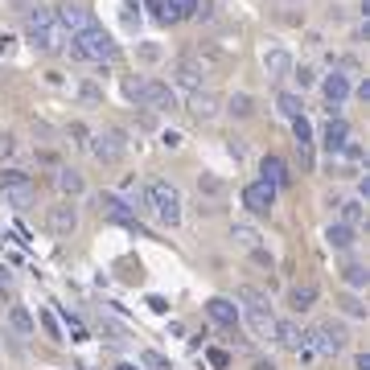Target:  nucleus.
Listing matches in <instances>:
<instances>
[{
  "label": "nucleus",
  "instance_id": "nucleus-1",
  "mask_svg": "<svg viewBox=\"0 0 370 370\" xmlns=\"http://www.w3.org/2000/svg\"><path fill=\"white\" fill-rule=\"evenodd\" d=\"M25 33H29V46L42 49V54H58L62 42H66V29L58 25L54 8H29V17H25Z\"/></svg>",
  "mask_w": 370,
  "mask_h": 370
},
{
  "label": "nucleus",
  "instance_id": "nucleus-2",
  "mask_svg": "<svg viewBox=\"0 0 370 370\" xmlns=\"http://www.w3.org/2000/svg\"><path fill=\"white\" fill-rule=\"evenodd\" d=\"M144 206H148L165 227H177V223H182V189H177L173 182H165V177L148 182V189H144Z\"/></svg>",
  "mask_w": 370,
  "mask_h": 370
},
{
  "label": "nucleus",
  "instance_id": "nucleus-3",
  "mask_svg": "<svg viewBox=\"0 0 370 370\" xmlns=\"http://www.w3.org/2000/svg\"><path fill=\"white\" fill-rule=\"evenodd\" d=\"M70 58L74 62H115L120 58V46L99 25H91V29H83V33L70 38Z\"/></svg>",
  "mask_w": 370,
  "mask_h": 370
},
{
  "label": "nucleus",
  "instance_id": "nucleus-4",
  "mask_svg": "<svg viewBox=\"0 0 370 370\" xmlns=\"http://www.w3.org/2000/svg\"><path fill=\"white\" fill-rule=\"evenodd\" d=\"M239 300L247 305V325H251V333L272 341V333H276V313H272V300H268L259 288H239Z\"/></svg>",
  "mask_w": 370,
  "mask_h": 370
},
{
  "label": "nucleus",
  "instance_id": "nucleus-5",
  "mask_svg": "<svg viewBox=\"0 0 370 370\" xmlns=\"http://www.w3.org/2000/svg\"><path fill=\"white\" fill-rule=\"evenodd\" d=\"M305 337H309V346H313L317 358H337V354L346 350V329L337 321H321L317 329H309Z\"/></svg>",
  "mask_w": 370,
  "mask_h": 370
},
{
  "label": "nucleus",
  "instance_id": "nucleus-6",
  "mask_svg": "<svg viewBox=\"0 0 370 370\" xmlns=\"http://www.w3.org/2000/svg\"><path fill=\"white\" fill-rule=\"evenodd\" d=\"M87 148H91L95 161H103V165H120L124 152H128V140H124V132H99L95 140H87Z\"/></svg>",
  "mask_w": 370,
  "mask_h": 370
},
{
  "label": "nucleus",
  "instance_id": "nucleus-7",
  "mask_svg": "<svg viewBox=\"0 0 370 370\" xmlns=\"http://www.w3.org/2000/svg\"><path fill=\"white\" fill-rule=\"evenodd\" d=\"M46 223H49V234H54V239H70V234L79 231V210H74V202L62 198L58 206H49Z\"/></svg>",
  "mask_w": 370,
  "mask_h": 370
},
{
  "label": "nucleus",
  "instance_id": "nucleus-8",
  "mask_svg": "<svg viewBox=\"0 0 370 370\" xmlns=\"http://www.w3.org/2000/svg\"><path fill=\"white\" fill-rule=\"evenodd\" d=\"M99 214H103V218H111V223H124V227H132V231L144 234V227L136 223V210H132L120 193H99Z\"/></svg>",
  "mask_w": 370,
  "mask_h": 370
},
{
  "label": "nucleus",
  "instance_id": "nucleus-9",
  "mask_svg": "<svg viewBox=\"0 0 370 370\" xmlns=\"http://www.w3.org/2000/svg\"><path fill=\"white\" fill-rule=\"evenodd\" d=\"M136 107H148V111H173V107H177V95H173V87H165V83H156V79H144Z\"/></svg>",
  "mask_w": 370,
  "mask_h": 370
},
{
  "label": "nucleus",
  "instance_id": "nucleus-10",
  "mask_svg": "<svg viewBox=\"0 0 370 370\" xmlns=\"http://www.w3.org/2000/svg\"><path fill=\"white\" fill-rule=\"evenodd\" d=\"M243 206H247L255 218H264V214H272V206H276V189L268 182H251L243 189Z\"/></svg>",
  "mask_w": 370,
  "mask_h": 370
},
{
  "label": "nucleus",
  "instance_id": "nucleus-11",
  "mask_svg": "<svg viewBox=\"0 0 370 370\" xmlns=\"http://www.w3.org/2000/svg\"><path fill=\"white\" fill-rule=\"evenodd\" d=\"M350 91H354V87H350V74H337V70H333V74H325L321 95H325V103H329V111H333V115H337V111L346 107Z\"/></svg>",
  "mask_w": 370,
  "mask_h": 370
},
{
  "label": "nucleus",
  "instance_id": "nucleus-12",
  "mask_svg": "<svg viewBox=\"0 0 370 370\" xmlns=\"http://www.w3.org/2000/svg\"><path fill=\"white\" fill-rule=\"evenodd\" d=\"M54 17H58V25L74 38V33H83V29H91V13L83 8V4H62V8H54Z\"/></svg>",
  "mask_w": 370,
  "mask_h": 370
},
{
  "label": "nucleus",
  "instance_id": "nucleus-13",
  "mask_svg": "<svg viewBox=\"0 0 370 370\" xmlns=\"http://www.w3.org/2000/svg\"><path fill=\"white\" fill-rule=\"evenodd\" d=\"M272 341H280L284 350H292V354H300L305 346H309V337H305V329L296 321H276V333H272Z\"/></svg>",
  "mask_w": 370,
  "mask_h": 370
},
{
  "label": "nucleus",
  "instance_id": "nucleus-14",
  "mask_svg": "<svg viewBox=\"0 0 370 370\" xmlns=\"http://www.w3.org/2000/svg\"><path fill=\"white\" fill-rule=\"evenodd\" d=\"M321 140H325V152H329V156H333V152H341V148H346V140H350V124H346L341 115H333V120L325 124Z\"/></svg>",
  "mask_w": 370,
  "mask_h": 370
},
{
  "label": "nucleus",
  "instance_id": "nucleus-15",
  "mask_svg": "<svg viewBox=\"0 0 370 370\" xmlns=\"http://www.w3.org/2000/svg\"><path fill=\"white\" fill-rule=\"evenodd\" d=\"M206 313L223 325V329H234L239 325V309H234V300H227V296H210L206 300Z\"/></svg>",
  "mask_w": 370,
  "mask_h": 370
},
{
  "label": "nucleus",
  "instance_id": "nucleus-16",
  "mask_svg": "<svg viewBox=\"0 0 370 370\" xmlns=\"http://www.w3.org/2000/svg\"><path fill=\"white\" fill-rule=\"evenodd\" d=\"M173 79H177V83H182V87H185L189 95L202 91V66H198L193 58H182V62L173 66Z\"/></svg>",
  "mask_w": 370,
  "mask_h": 370
},
{
  "label": "nucleus",
  "instance_id": "nucleus-17",
  "mask_svg": "<svg viewBox=\"0 0 370 370\" xmlns=\"http://www.w3.org/2000/svg\"><path fill=\"white\" fill-rule=\"evenodd\" d=\"M218 103H223V99H218L214 91H193L189 95V111H193L198 120H214V115H218Z\"/></svg>",
  "mask_w": 370,
  "mask_h": 370
},
{
  "label": "nucleus",
  "instance_id": "nucleus-18",
  "mask_svg": "<svg viewBox=\"0 0 370 370\" xmlns=\"http://www.w3.org/2000/svg\"><path fill=\"white\" fill-rule=\"evenodd\" d=\"M259 173H264L259 182H268L272 189H280V185H288V165H284L280 156H264V161H259Z\"/></svg>",
  "mask_w": 370,
  "mask_h": 370
},
{
  "label": "nucleus",
  "instance_id": "nucleus-19",
  "mask_svg": "<svg viewBox=\"0 0 370 370\" xmlns=\"http://www.w3.org/2000/svg\"><path fill=\"white\" fill-rule=\"evenodd\" d=\"M13 189H38V185H33V177L25 169L8 165V169H0V193H13Z\"/></svg>",
  "mask_w": 370,
  "mask_h": 370
},
{
  "label": "nucleus",
  "instance_id": "nucleus-20",
  "mask_svg": "<svg viewBox=\"0 0 370 370\" xmlns=\"http://www.w3.org/2000/svg\"><path fill=\"white\" fill-rule=\"evenodd\" d=\"M288 305H292L296 313H309V309L317 305V284H296V288L288 292Z\"/></svg>",
  "mask_w": 370,
  "mask_h": 370
},
{
  "label": "nucleus",
  "instance_id": "nucleus-21",
  "mask_svg": "<svg viewBox=\"0 0 370 370\" xmlns=\"http://www.w3.org/2000/svg\"><path fill=\"white\" fill-rule=\"evenodd\" d=\"M264 70H268L272 79H284V74L292 70V54H288V49H268V54H264Z\"/></svg>",
  "mask_w": 370,
  "mask_h": 370
},
{
  "label": "nucleus",
  "instance_id": "nucleus-22",
  "mask_svg": "<svg viewBox=\"0 0 370 370\" xmlns=\"http://www.w3.org/2000/svg\"><path fill=\"white\" fill-rule=\"evenodd\" d=\"M54 182H58V189H62L66 198H79V193L87 189V182H83V173H79V169H58V173H54Z\"/></svg>",
  "mask_w": 370,
  "mask_h": 370
},
{
  "label": "nucleus",
  "instance_id": "nucleus-23",
  "mask_svg": "<svg viewBox=\"0 0 370 370\" xmlns=\"http://www.w3.org/2000/svg\"><path fill=\"white\" fill-rule=\"evenodd\" d=\"M325 243H329L333 251H350L358 239H354V227H346V223H333V227L325 231Z\"/></svg>",
  "mask_w": 370,
  "mask_h": 370
},
{
  "label": "nucleus",
  "instance_id": "nucleus-24",
  "mask_svg": "<svg viewBox=\"0 0 370 370\" xmlns=\"http://www.w3.org/2000/svg\"><path fill=\"white\" fill-rule=\"evenodd\" d=\"M198 4H202V0H161L165 21H185V17H193V13H198Z\"/></svg>",
  "mask_w": 370,
  "mask_h": 370
},
{
  "label": "nucleus",
  "instance_id": "nucleus-25",
  "mask_svg": "<svg viewBox=\"0 0 370 370\" xmlns=\"http://www.w3.org/2000/svg\"><path fill=\"white\" fill-rule=\"evenodd\" d=\"M337 206H341V223L346 227H358L367 218V202L362 198H350V202H337Z\"/></svg>",
  "mask_w": 370,
  "mask_h": 370
},
{
  "label": "nucleus",
  "instance_id": "nucleus-26",
  "mask_svg": "<svg viewBox=\"0 0 370 370\" xmlns=\"http://www.w3.org/2000/svg\"><path fill=\"white\" fill-rule=\"evenodd\" d=\"M8 325H13L21 337H33V317H29L25 305H13V309H8Z\"/></svg>",
  "mask_w": 370,
  "mask_h": 370
},
{
  "label": "nucleus",
  "instance_id": "nucleus-27",
  "mask_svg": "<svg viewBox=\"0 0 370 370\" xmlns=\"http://www.w3.org/2000/svg\"><path fill=\"white\" fill-rule=\"evenodd\" d=\"M276 107H280V115H284V120H296V115H305V103H300V95H292V91L276 95Z\"/></svg>",
  "mask_w": 370,
  "mask_h": 370
},
{
  "label": "nucleus",
  "instance_id": "nucleus-28",
  "mask_svg": "<svg viewBox=\"0 0 370 370\" xmlns=\"http://www.w3.org/2000/svg\"><path fill=\"white\" fill-rule=\"evenodd\" d=\"M120 21H124V29H128V33H136V29H140L144 13H140L136 0H124V4H120Z\"/></svg>",
  "mask_w": 370,
  "mask_h": 370
},
{
  "label": "nucleus",
  "instance_id": "nucleus-29",
  "mask_svg": "<svg viewBox=\"0 0 370 370\" xmlns=\"http://www.w3.org/2000/svg\"><path fill=\"white\" fill-rule=\"evenodd\" d=\"M292 136H296V148H313V124H309V115L292 120Z\"/></svg>",
  "mask_w": 370,
  "mask_h": 370
},
{
  "label": "nucleus",
  "instance_id": "nucleus-30",
  "mask_svg": "<svg viewBox=\"0 0 370 370\" xmlns=\"http://www.w3.org/2000/svg\"><path fill=\"white\" fill-rule=\"evenodd\" d=\"M140 367H144V370H173V367H169V358H165L161 350H144V354H140Z\"/></svg>",
  "mask_w": 370,
  "mask_h": 370
},
{
  "label": "nucleus",
  "instance_id": "nucleus-31",
  "mask_svg": "<svg viewBox=\"0 0 370 370\" xmlns=\"http://www.w3.org/2000/svg\"><path fill=\"white\" fill-rule=\"evenodd\" d=\"M341 276H346L350 288H367V268H362V264H346V268H341Z\"/></svg>",
  "mask_w": 370,
  "mask_h": 370
},
{
  "label": "nucleus",
  "instance_id": "nucleus-32",
  "mask_svg": "<svg viewBox=\"0 0 370 370\" xmlns=\"http://www.w3.org/2000/svg\"><path fill=\"white\" fill-rule=\"evenodd\" d=\"M288 74H292V79H296V87H300V91H309V87H313V83H317V70H313V66H292V70H288Z\"/></svg>",
  "mask_w": 370,
  "mask_h": 370
},
{
  "label": "nucleus",
  "instance_id": "nucleus-33",
  "mask_svg": "<svg viewBox=\"0 0 370 370\" xmlns=\"http://www.w3.org/2000/svg\"><path fill=\"white\" fill-rule=\"evenodd\" d=\"M227 111H231V115H239V120H243V115H251V95H231V99H227Z\"/></svg>",
  "mask_w": 370,
  "mask_h": 370
},
{
  "label": "nucleus",
  "instance_id": "nucleus-34",
  "mask_svg": "<svg viewBox=\"0 0 370 370\" xmlns=\"http://www.w3.org/2000/svg\"><path fill=\"white\" fill-rule=\"evenodd\" d=\"M234 239H239L243 247H259V231L247 227V223H234Z\"/></svg>",
  "mask_w": 370,
  "mask_h": 370
},
{
  "label": "nucleus",
  "instance_id": "nucleus-35",
  "mask_svg": "<svg viewBox=\"0 0 370 370\" xmlns=\"http://www.w3.org/2000/svg\"><path fill=\"white\" fill-rule=\"evenodd\" d=\"M79 95H83V99H87V103H95V99H99V87H95V83H83V87H79Z\"/></svg>",
  "mask_w": 370,
  "mask_h": 370
},
{
  "label": "nucleus",
  "instance_id": "nucleus-36",
  "mask_svg": "<svg viewBox=\"0 0 370 370\" xmlns=\"http://www.w3.org/2000/svg\"><path fill=\"white\" fill-rule=\"evenodd\" d=\"M148 309H152V313H169V300H165V296H148Z\"/></svg>",
  "mask_w": 370,
  "mask_h": 370
},
{
  "label": "nucleus",
  "instance_id": "nucleus-37",
  "mask_svg": "<svg viewBox=\"0 0 370 370\" xmlns=\"http://www.w3.org/2000/svg\"><path fill=\"white\" fill-rule=\"evenodd\" d=\"M17 152V140L13 136H0V156H13Z\"/></svg>",
  "mask_w": 370,
  "mask_h": 370
},
{
  "label": "nucleus",
  "instance_id": "nucleus-38",
  "mask_svg": "<svg viewBox=\"0 0 370 370\" xmlns=\"http://www.w3.org/2000/svg\"><path fill=\"white\" fill-rule=\"evenodd\" d=\"M140 58H144V62H156V58H161V46H140Z\"/></svg>",
  "mask_w": 370,
  "mask_h": 370
},
{
  "label": "nucleus",
  "instance_id": "nucleus-39",
  "mask_svg": "<svg viewBox=\"0 0 370 370\" xmlns=\"http://www.w3.org/2000/svg\"><path fill=\"white\" fill-rule=\"evenodd\" d=\"M202 189H206V193H223V182H218V177H202Z\"/></svg>",
  "mask_w": 370,
  "mask_h": 370
},
{
  "label": "nucleus",
  "instance_id": "nucleus-40",
  "mask_svg": "<svg viewBox=\"0 0 370 370\" xmlns=\"http://www.w3.org/2000/svg\"><path fill=\"white\" fill-rule=\"evenodd\" d=\"M161 144H165V148H182V136H177V132H165Z\"/></svg>",
  "mask_w": 370,
  "mask_h": 370
},
{
  "label": "nucleus",
  "instance_id": "nucleus-41",
  "mask_svg": "<svg viewBox=\"0 0 370 370\" xmlns=\"http://www.w3.org/2000/svg\"><path fill=\"white\" fill-rule=\"evenodd\" d=\"M70 132H74V144H83V148H87V128H83V124H74Z\"/></svg>",
  "mask_w": 370,
  "mask_h": 370
},
{
  "label": "nucleus",
  "instance_id": "nucleus-42",
  "mask_svg": "<svg viewBox=\"0 0 370 370\" xmlns=\"http://www.w3.org/2000/svg\"><path fill=\"white\" fill-rule=\"evenodd\" d=\"M346 313H354V317H367V309H362L358 300H346Z\"/></svg>",
  "mask_w": 370,
  "mask_h": 370
},
{
  "label": "nucleus",
  "instance_id": "nucleus-43",
  "mask_svg": "<svg viewBox=\"0 0 370 370\" xmlns=\"http://www.w3.org/2000/svg\"><path fill=\"white\" fill-rule=\"evenodd\" d=\"M210 362H214V367H227V362H231V358H227V354H223V350H210Z\"/></svg>",
  "mask_w": 370,
  "mask_h": 370
},
{
  "label": "nucleus",
  "instance_id": "nucleus-44",
  "mask_svg": "<svg viewBox=\"0 0 370 370\" xmlns=\"http://www.w3.org/2000/svg\"><path fill=\"white\" fill-rule=\"evenodd\" d=\"M354 370H370V354H367V350H362V354L354 358Z\"/></svg>",
  "mask_w": 370,
  "mask_h": 370
},
{
  "label": "nucleus",
  "instance_id": "nucleus-45",
  "mask_svg": "<svg viewBox=\"0 0 370 370\" xmlns=\"http://www.w3.org/2000/svg\"><path fill=\"white\" fill-rule=\"evenodd\" d=\"M0 54H13V38H4V33H0Z\"/></svg>",
  "mask_w": 370,
  "mask_h": 370
},
{
  "label": "nucleus",
  "instance_id": "nucleus-46",
  "mask_svg": "<svg viewBox=\"0 0 370 370\" xmlns=\"http://www.w3.org/2000/svg\"><path fill=\"white\" fill-rule=\"evenodd\" d=\"M0 284H8V268L4 264H0Z\"/></svg>",
  "mask_w": 370,
  "mask_h": 370
},
{
  "label": "nucleus",
  "instance_id": "nucleus-47",
  "mask_svg": "<svg viewBox=\"0 0 370 370\" xmlns=\"http://www.w3.org/2000/svg\"><path fill=\"white\" fill-rule=\"evenodd\" d=\"M255 370H276L272 362H255Z\"/></svg>",
  "mask_w": 370,
  "mask_h": 370
},
{
  "label": "nucleus",
  "instance_id": "nucleus-48",
  "mask_svg": "<svg viewBox=\"0 0 370 370\" xmlns=\"http://www.w3.org/2000/svg\"><path fill=\"white\" fill-rule=\"evenodd\" d=\"M115 370H136V367H132V362H120V367H115Z\"/></svg>",
  "mask_w": 370,
  "mask_h": 370
}]
</instances>
